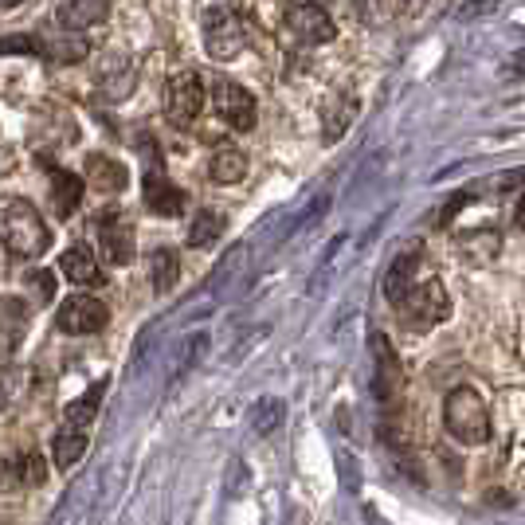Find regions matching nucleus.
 I'll use <instances>...</instances> for the list:
<instances>
[{
    "label": "nucleus",
    "instance_id": "nucleus-2",
    "mask_svg": "<svg viewBox=\"0 0 525 525\" xmlns=\"http://www.w3.org/2000/svg\"><path fill=\"white\" fill-rule=\"evenodd\" d=\"M443 428L451 431L459 443H471V447L490 439V408H486V400L478 396L471 384H459V388L447 392V400H443Z\"/></svg>",
    "mask_w": 525,
    "mask_h": 525
},
{
    "label": "nucleus",
    "instance_id": "nucleus-8",
    "mask_svg": "<svg viewBox=\"0 0 525 525\" xmlns=\"http://www.w3.org/2000/svg\"><path fill=\"white\" fill-rule=\"evenodd\" d=\"M287 28L294 32V40H298V44H310V48H318V44H330V40L337 36L330 12H326L322 4H310V0H302V4H290V8H287Z\"/></svg>",
    "mask_w": 525,
    "mask_h": 525
},
{
    "label": "nucleus",
    "instance_id": "nucleus-31",
    "mask_svg": "<svg viewBox=\"0 0 525 525\" xmlns=\"http://www.w3.org/2000/svg\"><path fill=\"white\" fill-rule=\"evenodd\" d=\"M28 287L36 290L40 302H51V298H55V275H51V271H32V275H28Z\"/></svg>",
    "mask_w": 525,
    "mask_h": 525
},
{
    "label": "nucleus",
    "instance_id": "nucleus-27",
    "mask_svg": "<svg viewBox=\"0 0 525 525\" xmlns=\"http://www.w3.org/2000/svg\"><path fill=\"white\" fill-rule=\"evenodd\" d=\"M0 55H48V44L40 36H4Z\"/></svg>",
    "mask_w": 525,
    "mask_h": 525
},
{
    "label": "nucleus",
    "instance_id": "nucleus-12",
    "mask_svg": "<svg viewBox=\"0 0 525 525\" xmlns=\"http://www.w3.org/2000/svg\"><path fill=\"white\" fill-rule=\"evenodd\" d=\"M145 208L153 212V216H165V220H173V216H181L185 212V192L177 189L169 177H161V173H149L145 177Z\"/></svg>",
    "mask_w": 525,
    "mask_h": 525
},
{
    "label": "nucleus",
    "instance_id": "nucleus-25",
    "mask_svg": "<svg viewBox=\"0 0 525 525\" xmlns=\"http://www.w3.org/2000/svg\"><path fill=\"white\" fill-rule=\"evenodd\" d=\"M283 416H287V408H283V400H275V396H267V400H259L255 404V412H251V428L259 431V435H271V431L283 424Z\"/></svg>",
    "mask_w": 525,
    "mask_h": 525
},
{
    "label": "nucleus",
    "instance_id": "nucleus-5",
    "mask_svg": "<svg viewBox=\"0 0 525 525\" xmlns=\"http://www.w3.org/2000/svg\"><path fill=\"white\" fill-rule=\"evenodd\" d=\"M204 48L212 59H236L239 51L247 48V20L236 8H212L204 16Z\"/></svg>",
    "mask_w": 525,
    "mask_h": 525
},
{
    "label": "nucleus",
    "instance_id": "nucleus-28",
    "mask_svg": "<svg viewBox=\"0 0 525 525\" xmlns=\"http://www.w3.org/2000/svg\"><path fill=\"white\" fill-rule=\"evenodd\" d=\"M20 384H24V373H20L16 365H0V412L16 404V396H20Z\"/></svg>",
    "mask_w": 525,
    "mask_h": 525
},
{
    "label": "nucleus",
    "instance_id": "nucleus-34",
    "mask_svg": "<svg viewBox=\"0 0 525 525\" xmlns=\"http://www.w3.org/2000/svg\"><path fill=\"white\" fill-rule=\"evenodd\" d=\"M287 525H310V522H306V514H302V510H290Z\"/></svg>",
    "mask_w": 525,
    "mask_h": 525
},
{
    "label": "nucleus",
    "instance_id": "nucleus-26",
    "mask_svg": "<svg viewBox=\"0 0 525 525\" xmlns=\"http://www.w3.org/2000/svg\"><path fill=\"white\" fill-rule=\"evenodd\" d=\"M16 467H20V482L24 486H44L48 482V463L40 451H20L16 455Z\"/></svg>",
    "mask_w": 525,
    "mask_h": 525
},
{
    "label": "nucleus",
    "instance_id": "nucleus-29",
    "mask_svg": "<svg viewBox=\"0 0 525 525\" xmlns=\"http://www.w3.org/2000/svg\"><path fill=\"white\" fill-rule=\"evenodd\" d=\"M345 247V236H337L330 247H326V255H322V267L314 271V279H310V294H318V290L326 287V279H330V267H334V259H337V251Z\"/></svg>",
    "mask_w": 525,
    "mask_h": 525
},
{
    "label": "nucleus",
    "instance_id": "nucleus-4",
    "mask_svg": "<svg viewBox=\"0 0 525 525\" xmlns=\"http://www.w3.org/2000/svg\"><path fill=\"white\" fill-rule=\"evenodd\" d=\"M369 345H373V392H377L384 420H392V412L400 404V388H404V369H400V357L384 334H373Z\"/></svg>",
    "mask_w": 525,
    "mask_h": 525
},
{
    "label": "nucleus",
    "instance_id": "nucleus-13",
    "mask_svg": "<svg viewBox=\"0 0 525 525\" xmlns=\"http://www.w3.org/2000/svg\"><path fill=\"white\" fill-rule=\"evenodd\" d=\"M110 16V0H63L55 20L63 24V32H87Z\"/></svg>",
    "mask_w": 525,
    "mask_h": 525
},
{
    "label": "nucleus",
    "instance_id": "nucleus-23",
    "mask_svg": "<svg viewBox=\"0 0 525 525\" xmlns=\"http://www.w3.org/2000/svg\"><path fill=\"white\" fill-rule=\"evenodd\" d=\"M102 392H106V381H95L75 404H67V412H63V420L67 424H79V428H87L91 420L98 416V404H102Z\"/></svg>",
    "mask_w": 525,
    "mask_h": 525
},
{
    "label": "nucleus",
    "instance_id": "nucleus-21",
    "mask_svg": "<svg viewBox=\"0 0 525 525\" xmlns=\"http://www.w3.org/2000/svg\"><path fill=\"white\" fill-rule=\"evenodd\" d=\"M177 279H181V259H177V251L173 247H157L153 255H149V283L157 294H169V290L177 287Z\"/></svg>",
    "mask_w": 525,
    "mask_h": 525
},
{
    "label": "nucleus",
    "instance_id": "nucleus-24",
    "mask_svg": "<svg viewBox=\"0 0 525 525\" xmlns=\"http://www.w3.org/2000/svg\"><path fill=\"white\" fill-rule=\"evenodd\" d=\"M330 200H334L330 192H318V196H314V200H310V204H306V208L294 216V224H290L287 232H283V239L298 236V232H310V228H314V224H318V220L330 212Z\"/></svg>",
    "mask_w": 525,
    "mask_h": 525
},
{
    "label": "nucleus",
    "instance_id": "nucleus-7",
    "mask_svg": "<svg viewBox=\"0 0 525 525\" xmlns=\"http://www.w3.org/2000/svg\"><path fill=\"white\" fill-rule=\"evenodd\" d=\"M110 322V310H106V302H98L91 294H71L63 306H59V318H55V326L63 330V334H98L102 326Z\"/></svg>",
    "mask_w": 525,
    "mask_h": 525
},
{
    "label": "nucleus",
    "instance_id": "nucleus-10",
    "mask_svg": "<svg viewBox=\"0 0 525 525\" xmlns=\"http://www.w3.org/2000/svg\"><path fill=\"white\" fill-rule=\"evenodd\" d=\"M216 114L232 126V130H251L255 126V98L247 95L232 79H216Z\"/></svg>",
    "mask_w": 525,
    "mask_h": 525
},
{
    "label": "nucleus",
    "instance_id": "nucleus-32",
    "mask_svg": "<svg viewBox=\"0 0 525 525\" xmlns=\"http://www.w3.org/2000/svg\"><path fill=\"white\" fill-rule=\"evenodd\" d=\"M424 4H428V0H400V12H404V16H420Z\"/></svg>",
    "mask_w": 525,
    "mask_h": 525
},
{
    "label": "nucleus",
    "instance_id": "nucleus-16",
    "mask_svg": "<svg viewBox=\"0 0 525 525\" xmlns=\"http://www.w3.org/2000/svg\"><path fill=\"white\" fill-rule=\"evenodd\" d=\"M357 110H361V102L357 95H349V91H341L326 102V110H322V138L334 145L345 138V130L353 126V118H357Z\"/></svg>",
    "mask_w": 525,
    "mask_h": 525
},
{
    "label": "nucleus",
    "instance_id": "nucleus-30",
    "mask_svg": "<svg viewBox=\"0 0 525 525\" xmlns=\"http://www.w3.org/2000/svg\"><path fill=\"white\" fill-rule=\"evenodd\" d=\"M204 349H208V337H204V334H192V337H189V345H185V353H181L177 377H181L185 369H192V365H196V357H204Z\"/></svg>",
    "mask_w": 525,
    "mask_h": 525
},
{
    "label": "nucleus",
    "instance_id": "nucleus-19",
    "mask_svg": "<svg viewBox=\"0 0 525 525\" xmlns=\"http://www.w3.org/2000/svg\"><path fill=\"white\" fill-rule=\"evenodd\" d=\"M51 451H55V467H59V471H75V463L87 455V428H79V424L59 428Z\"/></svg>",
    "mask_w": 525,
    "mask_h": 525
},
{
    "label": "nucleus",
    "instance_id": "nucleus-33",
    "mask_svg": "<svg viewBox=\"0 0 525 525\" xmlns=\"http://www.w3.org/2000/svg\"><path fill=\"white\" fill-rule=\"evenodd\" d=\"M514 224H518V228L525 232V196L518 200V208H514Z\"/></svg>",
    "mask_w": 525,
    "mask_h": 525
},
{
    "label": "nucleus",
    "instance_id": "nucleus-3",
    "mask_svg": "<svg viewBox=\"0 0 525 525\" xmlns=\"http://www.w3.org/2000/svg\"><path fill=\"white\" fill-rule=\"evenodd\" d=\"M396 310L404 314V322L412 330H431L451 314V294L443 287V279H424V283H416L408 290V298Z\"/></svg>",
    "mask_w": 525,
    "mask_h": 525
},
{
    "label": "nucleus",
    "instance_id": "nucleus-9",
    "mask_svg": "<svg viewBox=\"0 0 525 525\" xmlns=\"http://www.w3.org/2000/svg\"><path fill=\"white\" fill-rule=\"evenodd\" d=\"M98 243H102L106 263L126 267L134 259V228H130V220L122 212H102L98 216Z\"/></svg>",
    "mask_w": 525,
    "mask_h": 525
},
{
    "label": "nucleus",
    "instance_id": "nucleus-15",
    "mask_svg": "<svg viewBox=\"0 0 525 525\" xmlns=\"http://www.w3.org/2000/svg\"><path fill=\"white\" fill-rule=\"evenodd\" d=\"M59 271H63L71 283H79V287H98V283H102L95 251H91L87 243H71V247L59 255Z\"/></svg>",
    "mask_w": 525,
    "mask_h": 525
},
{
    "label": "nucleus",
    "instance_id": "nucleus-17",
    "mask_svg": "<svg viewBox=\"0 0 525 525\" xmlns=\"http://www.w3.org/2000/svg\"><path fill=\"white\" fill-rule=\"evenodd\" d=\"M79 200H83V181L67 169H51V208H55V216H63V220L75 216Z\"/></svg>",
    "mask_w": 525,
    "mask_h": 525
},
{
    "label": "nucleus",
    "instance_id": "nucleus-22",
    "mask_svg": "<svg viewBox=\"0 0 525 525\" xmlns=\"http://www.w3.org/2000/svg\"><path fill=\"white\" fill-rule=\"evenodd\" d=\"M224 228H228V220H224V212H216V208H204L196 220H192L189 228V247H212L216 239L224 236Z\"/></svg>",
    "mask_w": 525,
    "mask_h": 525
},
{
    "label": "nucleus",
    "instance_id": "nucleus-6",
    "mask_svg": "<svg viewBox=\"0 0 525 525\" xmlns=\"http://www.w3.org/2000/svg\"><path fill=\"white\" fill-rule=\"evenodd\" d=\"M200 110H204V79L196 71H177L165 83V118L177 130H189L200 118Z\"/></svg>",
    "mask_w": 525,
    "mask_h": 525
},
{
    "label": "nucleus",
    "instance_id": "nucleus-1",
    "mask_svg": "<svg viewBox=\"0 0 525 525\" xmlns=\"http://www.w3.org/2000/svg\"><path fill=\"white\" fill-rule=\"evenodd\" d=\"M0 243L16 259H40L51 247V232L36 204L28 200H8L0 208Z\"/></svg>",
    "mask_w": 525,
    "mask_h": 525
},
{
    "label": "nucleus",
    "instance_id": "nucleus-20",
    "mask_svg": "<svg viewBox=\"0 0 525 525\" xmlns=\"http://www.w3.org/2000/svg\"><path fill=\"white\" fill-rule=\"evenodd\" d=\"M87 181H91L98 192H122L130 185V173H126V165H118L114 157L95 153V157L87 161Z\"/></svg>",
    "mask_w": 525,
    "mask_h": 525
},
{
    "label": "nucleus",
    "instance_id": "nucleus-14",
    "mask_svg": "<svg viewBox=\"0 0 525 525\" xmlns=\"http://www.w3.org/2000/svg\"><path fill=\"white\" fill-rule=\"evenodd\" d=\"M28 302L24 298H12V294H0V353H12L24 334H28Z\"/></svg>",
    "mask_w": 525,
    "mask_h": 525
},
{
    "label": "nucleus",
    "instance_id": "nucleus-35",
    "mask_svg": "<svg viewBox=\"0 0 525 525\" xmlns=\"http://www.w3.org/2000/svg\"><path fill=\"white\" fill-rule=\"evenodd\" d=\"M0 525H4V514H0Z\"/></svg>",
    "mask_w": 525,
    "mask_h": 525
},
{
    "label": "nucleus",
    "instance_id": "nucleus-11",
    "mask_svg": "<svg viewBox=\"0 0 525 525\" xmlns=\"http://www.w3.org/2000/svg\"><path fill=\"white\" fill-rule=\"evenodd\" d=\"M420 259H424V251H420V247H408V251H400V255L388 263V271H384V298H388L392 306H400V302L408 298V290L420 283Z\"/></svg>",
    "mask_w": 525,
    "mask_h": 525
},
{
    "label": "nucleus",
    "instance_id": "nucleus-18",
    "mask_svg": "<svg viewBox=\"0 0 525 525\" xmlns=\"http://www.w3.org/2000/svg\"><path fill=\"white\" fill-rule=\"evenodd\" d=\"M208 177H212L216 185H239V181L247 177V157H243V149L220 145V149L212 153V161H208Z\"/></svg>",
    "mask_w": 525,
    "mask_h": 525
}]
</instances>
